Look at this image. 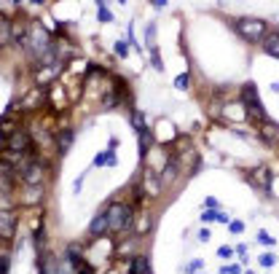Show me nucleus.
Instances as JSON below:
<instances>
[{
    "instance_id": "f257e3e1",
    "label": "nucleus",
    "mask_w": 279,
    "mask_h": 274,
    "mask_svg": "<svg viewBox=\"0 0 279 274\" xmlns=\"http://www.w3.org/2000/svg\"><path fill=\"white\" fill-rule=\"evenodd\" d=\"M236 32L250 43H258V41L263 43V38H266V22L255 19V16H244L236 22Z\"/></svg>"
},
{
    "instance_id": "f03ea898",
    "label": "nucleus",
    "mask_w": 279,
    "mask_h": 274,
    "mask_svg": "<svg viewBox=\"0 0 279 274\" xmlns=\"http://www.w3.org/2000/svg\"><path fill=\"white\" fill-rule=\"evenodd\" d=\"M108 218H110V231H124V228L132 226V210L126 204H110Z\"/></svg>"
},
{
    "instance_id": "7ed1b4c3",
    "label": "nucleus",
    "mask_w": 279,
    "mask_h": 274,
    "mask_svg": "<svg viewBox=\"0 0 279 274\" xmlns=\"http://www.w3.org/2000/svg\"><path fill=\"white\" fill-rule=\"evenodd\" d=\"M19 177L32 188L41 186L43 183V164L41 161H22L19 164Z\"/></svg>"
},
{
    "instance_id": "20e7f679",
    "label": "nucleus",
    "mask_w": 279,
    "mask_h": 274,
    "mask_svg": "<svg viewBox=\"0 0 279 274\" xmlns=\"http://www.w3.org/2000/svg\"><path fill=\"white\" fill-rule=\"evenodd\" d=\"M242 102L247 105V111H250V113H255V116H266V113H263V105H261V97H258L255 83H244V86H242Z\"/></svg>"
},
{
    "instance_id": "39448f33",
    "label": "nucleus",
    "mask_w": 279,
    "mask_h": 274,
    "mask_svg": "<svg viewBox=\"0 0 279 274\" xmlns=\"http://www.w3.org/2000/svg\"><path fill=\"white\" fill-rule=\"evenodd\" d=\"M6 143H8V151L11 153H27L30 151V137L24 132H14Z\"/></svg>"
},
{
    "instance_id": "423d86ee",
    "label": "nucleus",
    "mask_w": 279,
    "mask_h": 274,
    "mask_svg": "<svg viewBox=\"0 0 279 274\" xmlns=\"http://www.w3.org/2000/svg\"><path fill=\"white\" fill-rule=\"evenodd\" d=\"M14 226H16V212L14 210H3L0 212V234L6 239L14 237Z\"/></svg>"
},
{
    "instance_id": "0eeeda50",
    "label": "nucleus",
    "mask_w": 279,
    "mask_h": 274,
    "mask_svg": "<svg viewBox=\"0 0 279 274\" xmlns=\"http://www.w3.org/2000/svg\"><path fill=\"white\" fill-rule=\"evenodd\" d=\"M108 228H110V218H108V210H105V212H99V215L92 221V226H89V234H92V237H102Z\"/></svg>"
},
{
    "instance_id": "6e6552de",
    "label": "nucleus",
    "mask_w": 279,
    "mask_h": 274,
    "mask_svg": "<svg viewBox=\"0 0 279 274\" xmlns=\"http://www.w3.org/2000/svg\"><path fill=\"white\" fill-rule=\"evenodd\" d=\"M129 274H153L151 272V261L145 256H134L132 266H129Z\"/></svg>"
},
{
    "instance_id": "1a4fd4ad",
    "label": "nucleus",
    "mask_w": 279,
    "mask_h": 274,
    "mask_svg": "<svg viewBox=\"0 0 279 274\" xmlns=\"http://www.w3.org/2000/svg\"><path fill=\"white\" fill-rule=\"evenodd\" d=\"M263 48H266V54H271V57L279 59V32L263 38Z\"/></svg>"
},
{
    "instance_id": "9d476101",
    "label": "nucleus",
    "mask_w": 279,
    "mask_h": 274,
    "mask_svg": "<svg viewBox=\"0 0 279 274\" xmlns=\"http://www.w3.org/2000/svg\"><path fill=\"white\" fill-rule=\"evenodd\" d=\"M73 137H76V134L70 132V129L59 134V140H57V143H59V151H62V153H67V151H70V145H73Z\"/></svg>"
},
{
    "instance_id": "9b49d317",
    "label": "nucleus",
    "mask_w": 279,
    "mask_h": 274,
    "mask_svg": "<svg viewBox=\"0 0 279 274\" xmlns=\"http://www.w3.org/2000/svg\"><path fill=\"white\" fill-rule=\"evenodd\" d=\"M132 121H134V129H137L140 134H142V132H148V129H145V116H142V113H137V111H134V113H132Z\"/></svg>"
},
{
    "instance_id": "f8f14e48",
    "label": "nucleus",
    "mask_w": 279,
    "mask_h": 274,
    "mask_svg": "<svg viewBox=\"0 0 279 274\" xmlns=\"http://www.w3.org/2000/svg\"><path fill=\"white\" fill-rule=\"evenodd\" d=\"M174 177H177V161L169 159V161H167V172H164V180H174Z\"/></svg>"
},
{
    "instance_id": "ddd939ff",
    "label": "nucleus",
    "mask_w": 279,
    "mask_h": 274,
    "mask_svg": "<svg viewBox=\"0 0 279 274\" xmlns=\"http://www.w3.org/2000/svg\"><path fill=\"white\" fill-rule=\"evenodd\" d=\"M99 22H113V14L105 8V3H99Z\"/></svg>"
},
{
    "instance_id": "4468645a",
    "label": "nucleus",
    "mask_w": 279,
    "mask_h": 274,
    "mask_svg": "<svg viewBox=\"0 0 279 274\" xmlns=\"http://www.w3.org/2000/svg\"><path fill=\"white\" fill-rule=\"evenodd\" d=\"M174 86H177V89H188V76H186V73H183V76H177Z\"/></svg>"
},
{
    "instance_id": "2eb2a0df",
    "label": "nucleus",
    "mask_w": 279,
    "mask_h": 274,
    "mask_svg": "<svg viewBox=\"0 0 279 274\" xmlns=\"http://www.w3.org/2000/svg\"><path fill=\"white\" fill-rule=\"evenodd\" d=\"M8 35H11V22L3 19V41H8Z\"/></svg>"
},
{
    "instance_id": "dca6fc26",
    "label": "nucleus",
    "mask_w": 279,
    "mask_h": 274,
    "mask_svg": "<svg viewBox=\"0 0 279 274\" xmlns=\"http://www.w3.org/2000/svg\"><path fill=\"white\" fill-rule=\"evenodd\" d=\"M231 231H233V234L244 231V223H242V221H231Z\"/></svg>"
},
{
    "instance_id": "f3484780",
    "label": "nucleus",
    "mask_w": 279,
    "mask_h": 274,
    "mask_svg": "<svg viewBox=\"0 0 279 274\" xmlns=\"http://www.w3.org/2000/svg\"><path fill=\"white\" fill-rule=\"evenodd\" d=\"M274 261H277V258H274L271 253H268V256H263V258H261V263H263V266H274Z\"/></svg>"
},
{
    "instance_id": "a211bd4d",
    "label": "nucleus",
    "mask_w": 279,
    "mask_h": 274,
    "mask_svg": "<svg viewBox=\"0 0 279 274\" xmlns=\"http://www.w3.org/2000/svg\"><path fill=\"white\" fill-rule=\"evenodd\" d=\"M153 67H156V70H161V67H164L161 59H158V51H156V48H153Z\"/></svg>"
},
{
    "instance_id": "6ab92c4d",
    "label": "nucleus",
    "mask_w": 279,
    "mask_h": 274,
    "mask_svg": "<svg viewBox=\"0 0 279 274\" xmlns=\"http://www.w3.org/2000/svg\"><path fill=\"white\" fill-rule=\"evenodd\" d=\"M258 239H261L263 245H271V242H274V239H271V237H268V234H266V231H261V234H258Z\"/></svg>"
},
{
    "instance_id": "aec40b11",
    "label": "nucleus",
    "mask_w": 279,
    "mask_h": 274,
    "mask_svg": "<svg viewBox=\"0 0 279 274\" xmlns=\"http://www.w3.org/2000/svg\"><path fill=\"white\" fill-rule=\"evenodd\" d=\"M116 54H118V57H126V43H118V46H116Z\"/></svg>"
},
{
    "instance_id": "412c9836",
    "label": "nucleus",
    "mask_w": 279,
    "mask_h": 274,
    "mask_svg": "<svg viewBox=\"0 0 279 274\" xmlns=\"http://www.w3.org/2000/svg\"><path fill=\"white\" fill-rule=\"evenodd\" d=\"M223 274H242V269H239V266H228V269H223Z\"/></svg>"
},
{
    "instance_id": "4be33fe9",
    "label": "nucleus",
    "mask_w": 279,
    "mask_h": 274,
    "mask_svg": "<svg viewBox=\"0 0 279 274\" xmlns=\"http://www.w3.org/2000/svg\"><path fill=\"white\" fill-rule=\"evenodd\" d=\"M217 256H220V258H228V256H231V247H220V250H217Z\"/></svg>"
},
{
    "instance_id": "5701e85b",
    "label": "nucleus",
    "mask_w": 279,
    "mask_h": 274,
    "mask_svg": "<svg viewBox=\"0 0 279 274\" xmlns=\"http://www.w3.org/2000/svg\"><path fill=\"white\" fill-rule=\"evenodd\" d=\"M202 218H204V221H215V218H217V212H204Z\"/></svg>"
}]
</instances>
